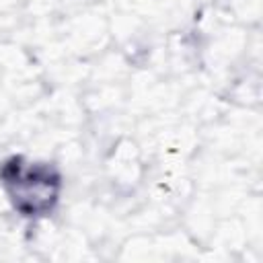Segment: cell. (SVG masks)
Returning a JSON list of instances; mask_svg holds the SVG:
<instances>
[{
  "mask_svg": "<svg viewBox=\"0 0 263 263\" xmlns=\"http://www.w3.org/2000/svg\"><path fill=\"white\" fill-rule=\"evenodd\" d=\"M2 183L23 216L37 218L53 210L60 195V175L47 164H23L21 158H10L2 166Z\"/></svg>",
  "mask_w": 263,
  "mask_h": 263,
  "instance_id": "cell-1",
  "label": "cell"
}]
</instances>
